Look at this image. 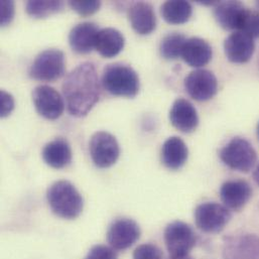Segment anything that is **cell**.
Listing matches in <instances>:
<instances>
[{
  "instance_id": "603a6c76",
  "label": "cell",
  "mask_w": 259,
  "mask_h": 259,
  "mask_svg": "<svg viewBox=\"0 0 259 259\" xmlns=\"http://www.w3.org/2000/svg\"><path fill=\"white\" fill-rule=\"evenodd\" d=\"M160 13L167 23L183 24L189 21V19L191 18L193 13V7L188 1H166L161 5Z\"/></svg>"
},
{
  "instance_id": "484cf974",
  "label": "cell",
  "mask_w": 259,
  "mask_h": 259,
  "mask_svg": "<svg viewBox=\"0 0 259 259\" xmlns=\"http://www.w3.org/2000/svg\"><path fill=\"white\" fill-rule=\"evenodd\" d=\"M237 31H241L252 38L259 37V11L246 8Z\"/></svg>"
},
{
  "instance_id": "ba28073f",
  "label": "cell",
  "mask_w": 259,
  "mask_h": 259,
  "mask_svg": "<svg viewBox=\"0 0 259 259\" xmlns=\"http://www.w3.org/2000/svg\"><path fill=\"white\" fill-rule=\"evenodd\" d=\"M89 149L93 162L100 168L113 165L120 154L116 138L106 131H98L93 134L89 143Z\"/></svg>"
},
{
  "instance_id": "83f0119b",
  "label": "cell",
  "mask_w": 259,
  "mask_h": 259,
  "mask_svg": "<svg viewBox=\"0 0 259 259\" xmlns=\"http://www.w3.org/2000/svg\"><path fill=\"white\" fill-rule=\"evenodd\" d=\"M72 9L78 12L82 16H88L99 10L101 6L100 1H70L69 2Z\"/></svg>"
},
{
  "instance_id": "2e32d148",
  "label": "cell",
  "mask_w": 259,
  "mask_h": 259,
  "mask_svg": "<svg viewBox=\"0 0 259 259\" xmlns=\"http://www.w3.org/2000/svg\"><path fill=\"white\" fill-rule=\"evenodd\" d=\"M128 15L132 28L139 34H149L156 27L154 9L151 4L147 2H134L130 6Z\"/></svg>"
},
{
  "instance_id": "cb8c5ba5",
  "label": "cell",
  "mask_w": 259,
  "mask_h": 259,
  "mask_svg": "<svg viewBox=\"0 0 259 259\" xmlns=\"http://www.w3.org/2000/svg\"><path fill=\"white\" fill-rule=\"evenodd\" d=\"M187 38L183 33L171 32L166 34L159 47L160 55L166 60H176L182 57V52Z\"/></svg>"
},
{
  "instance_id": "7a4b0ae2",
  "label": "cell",
  "mask_w": 259,
  "mask_h": 259,
  "mask_svg": "<svg viewBox=\"0 0 259 259\" xmlns=\"http://www.w3.org/2000/svg\"><path fill=\"white\" fill-rule=\"evenodd\" d=\"M47 199L52 211L61 218L75 219L83 211V198L68 181L53 184L48 190Z\"/></svg>"
},
{
  "instance_id": "1f68e13d",
  "label": "cell",
  "mask_w": 259,
  "mask_h": 259,
  "mask_svg": "<svg viewBox=\"0 0 259 259\" xmlns=\"http://www.w3.org/2000/svg\"><path fill=\"white\" fill-rule=\"evenodd\" d=\"M253 179H254L255 183L259 186V164L257 165V167L255 168L254 172H253Z\"/></svg>"
},
{
  "instance_id": "e575fe53",
  "label": "cell",
  "mask_w": 259,
  "mask_h": 259,
  "mask_svg": "<svg viewBox=\"0 0 259 259\" xmlns=\"http://www.w3.org/2000/svg\"><path fill=\"white\" fill-rule=\"evenodd\" d=\"M257 134H258V138H259V124H258V128H257Z\"/></svg>"
},
{
  "instance_id": "d6a6232c",
  "label": "cell",
  "mask_w": 259,
  "mask_h": 259,
  "mask_svg": "<svg viewBox=\"0 0 259 259\" xmlns=\"http://www.w3.org/2000/svg\"><path fill=\"white\" fill-rule=\"evenodd\" d=\"M170 259H191L189 256H186V257H170Z\"/></svg>"
},
{
  "instance_id": "6da1fadb",
  "label": "cell",
  "mask_w": 259,
  "mask_h": 259,
  "mask_svg": "<svg viewBox=\"0 0 259 259\" xmlns=\"http://www.w3.org/2000/svg\"><path fill=\"white\" fill-rule=\"evenodd\" d=\"M63 94L70 114L86 116L100 98L99 77L95 66L86 62L76 67L64 81Z\"/></svg>"
},
{
  "instance_id": "d6986e66",
  "label": "cell",
  "mask_w": 259,
  "mask_h": 259,
  "mask_svg": "<svg viewBox=\"0 0 259 259\" xmlns=\"http://www.w3.org/2000/svg\"><path fill=\"white\" fill-rule=\"evenodd\" d=\"M189 149L184 140L178 136L166 139L161 147V162L168 169L177 170L188 160Z\"/></svg>"
},
{
  "instance_id": "3957f363",
  "label": "cell",
  "mask_w": 259,
  "mask_h": 259,
  "mask_svg": "<svg viewBox=\"0 0 259 259\" xmlns=\"http://www.w3.org/2000/svg\"><path fill=\"white\" fill-rule=\"evenodd\" d=\"M103 88L114 96L133 98L139 92V78L136 72L124 64L108 65L102 75Z\"/></svg>"
},
{
  "instance_id": "9c48e42d",
  "label": "cell",
  "mask_w": 259,
  "mask_h": 259,
  "mask_svg": "<svg viewBox=\"0 0 259 259\" xmlns=\"http://www.w3.org/2000/svg\"><path fill=\"white\" fill-rule=\"evenodd\" d=\"M185 88L196 101H208L217 94L218 80L211 71L198 69L185 79Z\"/></svg>"
},
{
  "instance_id": "7c38bea8",
  "label": "cell",
  "mask_w": 259,
  "mask_h": 259,
  "mask_svg": "<svg viewBox=\"0 0 259 259\" xmlns=\"http://www.w3.org/2000/svg\"><path fill=\"white\" fill-rule=\"evenodd\" d=\"M140 237V228L132 219L120 218L114 221L107 232V240L112 248L125 250Z\"/></svg>"
},
{
  "instance_id": "4fadbf2b",
  "label": "cell",
  "mask_w": 259,
  "mask_h": 259,
  "mask_svg": "<svg viewBox=\"0 0 259 259\" xmlns=\"http://www.w3.org/2000/svg\"><path fill=\"white\" fill-rule=\"evenodd\" d=\"M255 50L254 38L241 32L231 33L224 42V51L227 59L234 64L249 62Z\"/></svg>"
},
{
  "instance_id": "e0dca14e",
  "label": "cell",
  "mask_w": 259,
  "mask_h": 259,
  "mask_svg": "<svg viewBox=\"0 0 259 259\" xmlns=\"http://www.w3.org/2000/svg\"><path fill=\"white\" fill-rule=\"evenodd\" d=\"M98 27L93 22H82L75 25L69 34L72 50L78 54H88L95 48Z\"/></svg>"
},
{
  "instance_id": "4dcf8cb0",
  "label": "cell",
  "mask_w": 259,
  "mask_h": 259,
  "mask_svg": "<svg viewBox=\"0 0 259 259\" xmlns=\"http://www.w3.org/2000/svg\"><path fill=\"white\" fill-rule=\"evenodd\" d=\"M0 115L1 117H6L11 113L14 108V100L10 94L1 90L0 92Z\"/></svg>"
},
{
  "instance_id": "f1b7e54d",
  "label": "cell",
  "mask_w": 259,
  "mask_h": 259,
  "mask_svg": "<svg viewBox=\"0 0 259 259\" xmlns=\"http://www.w3.org/2000/svg\"><path fill=\"white\" fill-rule=\"evenodd\" d=\"M85 259H117V254L112 247L96 245L91 248Z\"/></svg>"
},
{
  "instance_id": "277c9868",
  "label": "cell",
  "mask_w": 259,
  "mask_h": 259,
  "mask_svg": "<svg viewBox=\"0 0 259 259\" xmlns=\"http://www.w3.org/2000/svg\"><path fill=\"white\" fill-rule=\"evenodd\" d=\"M223 163L241 172L250 171L256 164L257 153L252 144L242 137L232 138L219 152Z\"/></svg>"
},
{
  "instance_id": "8992f818",
  "label": "cell",
  "mask_w": 259,
  "mask_h": 259,
  "mask_svg": "<svg viewBox=\"0 0 259 259\" xmlns=\"http://www.w3.org/2000/svg\"><path fill=\"white\" fill-rule=\"evenodd\" d=\"M65 74V55L62 51L50 49L41 52L33 61L29 76L37 81L52 82Z\"/></svg>"
},
{
  "instance_id": "ac0fdd59",
  "label": "cell",
  "mask_w": 259,
  "mask_h": 259,
  "mask_svg": "<svg viewBox=\"0 0 259 259\" xmlns=\"http://www.w3.org/2000/svg\"><path fill=\"white\" fill-rule=\"evenodd\" d=\"M212 47L203 38H187L183 52V60L191 67L201 68L206 66L212 59Z\"/></svg>"
},
{
  "instance_id": "7402d4cb",
  "label": "cell",
  "mask_w": 259,
  "mask_h": 259,
  "mask_svg": "<svg viewBox=\"0 0 259 259\" xmlns=\"http://www.w3.org/2000/svg\"><path fill=\"white\" fill-rule=\"evenodd\" d=\"M42 158L47 164L54 168H63L72 160V150L70 144L63 138H57L42 149Z\"/></svg>"
},
{
  "instance_id": "ffe728a7",
  "label": "cell",
  "mask_w": 259,
  "mask_h": 259,
  "mask_svg": "<svg viewBox=\"0 0 259 259\" xmlns=\"http://www.w3.org/2000/svg\"><path fill=\"white\" fill-rule=\"evenodd\" d=\"M245 9L246 7L239 1H219L215 7L214 15L219 25L224 29L238 30Z\"/></svg>"
},
{
  "instance_id": "30bf717a",
  "label": "cell",
  "mask_w": 259,
  "mask_h": 259,
  "mask_svg": "<svg viewBox=\"0 0 259 259\" xmlns=\"http://www.w3.org/2000/svg\"><path fill=\"white\" fill-rule=\"evenodd\" d=\"M32 101L38 114L50 120L59 118L65 109V103L60 93L47 85L37 86L33 90Z\"/></svg>"
},
{
  "instance_id": "f546056e",
  "label": "cell",
  "mask_w": 259,
  "mask_h": 259,
  "mask_svg": "<svg viewBox=\"0 0 259 259\" xmlns=\"http://www.w3.org/2000/svg\"><path fill=\"white\" fill-rule=\"evenodd\" d=\"M14 16V4L12 1H1L0 2V22L2 26L7 25L11 22Z\"/></svg>"
},
{
  "instance_id": "9a60e30c",
  "label": "cell",
  "mask_w": 259,
  "mask_h": 259,
  "mask_svg": "<svg viewBox=\"0 0 259 259\" xmlns=\"http://www.w3.org/2000/svg\"><path fill=\"white\" fill-rule=\"evenodd\" d=\"M169 120L174 127L184 133L193 132L199 124L196 108L190 101L183 98L174 102L169 111Z\"/></svg>"
},
{
  "instance_id": "8fae6325",
  "label": "cell",
  "mask_w": 259,
  "mask_h": 259,
  "mask_svg": "<svg viewBox=\"0 0 259 259\" xmlns=\"http://www.w3.org/2000/svg\"><path fill=\"white\" fill-rule=\"evenodd\" d=\"M224 259H259V236L240 234L224 239Z\"/></svg>"
},
{
  "instance_id": "d4e9b609",
  "label": "cell",
  "mask_w": 259,
  "mask_h": 259,
  "mask_svg": "<svg viewBox=\"0 0 259 259\" xmlns=\"http://www.w3.org/2000/svg\"><path fill=\"white\" fill-rule=\"evenodd\" d=\"M64 7L63 1H27L25 10L28 15L35 18H45L53 13H57Z\"/></svg>"
},
{
  "instance_id": "5b68a950",
  "label": "cell",
  "mask_w": 259,
  "mask_h": 259,
  "mask_svg": "<svg viewBox=\"0 0 259 259\" xmlns=\"http://www.w3.org/2000/svg\"><path fill=\"white\" fill-rule=\"evenodd\" d=\"M164 242L171 257H186L195 247L197 235L187 223L175 221L164 230Z\"/></svg>"
},
{
  "instance_id": "836d02e7",
  "label": "cell",
  "mask_w": 259,
  "mask_h": 259,
  "mask_svg": "<svg viewBox=\"0 0 259 259\" xmlns=\"http://www.w3.org/2000/svg\"><path fill=\"white\" fill-rule=\"evenodd\" d=\"M256 6H257V8H258L259 11V1H257V2H256Z\"/></svg>"
},
{
  "instance_id": "5bb4252c",
  "label": "cell",
  "mask_w": 259,
  "mask_h": 259,
  "mask_svg": "<svg viewBox=\"0 0 259 259\" xmlns=\"http://www.w3.org/2000/svg\"><path fill=\"white\" fill-rule=\"evenodd\" d=\"M252 197L251 186L243 180H231L220 189V198L228 209L240 211Z\"/></svg>"
},
{
  "instance_id": "52a82bcc",
  "label": "cell",
  "mask_w": 259,
  "mask_h": 259,
  "mask_svg": "<svg viewBox=\"0 0 259 259\" xmlns=\"http://www.w3.org/2000/svg\"><path fill=\"white\" fill-rule=\"evenodd\" d=\"M232 218L229 209L216 202L199 205L195 210L196 226L205 233H219Z\"/></svg>"
},
{
  "instance_id": "44dd1931",
  "label": "cell",
  "mask_w": 259,
  "mask_h": 259,
  "mask_svg": "<svg viewBox=\"0 0 259 259\" xmlns=\"http://www.w3.org/2000/svg\"><path fill=\"white\" fill-rule=\"evenodd\" d=\"M125 38L116 28L106 27L98 31L95 49L104 58L117 56L124 48Z\"/></svg>"
},
{
  "instance_id": "4316f807",
  "label": "cell",
  "mask_w": 259,
  "mask_h": 259,
  "mask_svg": "<svg viewBox=\"0 0 259 259\" xmlns=\"http://www.w3.org/2000/svg\"><path fill=\"white\" fill-rule=\"evenodd\" d=\"M133 259H163V253L158 246L146 243L139 245L135 249Z\"/></svg>"
}]
</instances>
